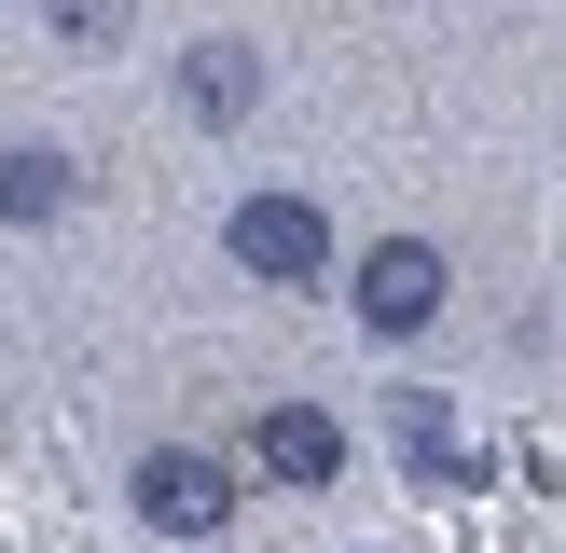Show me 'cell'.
I'll use <instances>...</instances> for the list:
<instances>
[{
	"mask_svg": "<svg viewBox=\"0 0 566 553\" xmlns=\"http://www.w3.org/2000/svg\"><path fill=\"white\" fill-rule=\"evenodd\" d=\"M221 249H235V276H263V291H318L332 276V208L318 194H235V208H221Z\"/></svg>",
	"mask_w": 566,
	"mask_h": 553,
	"instance_id": "1",
	"label": "cell"
},
{
	"mask_svg": "<svg viewBox=\"0 0 566 553\" xmlns=\"http://www.w3.org/2000/svg\"><path fill=\"white\" fill-rule=\"evenodd\" d=\"M442 291H457V276H442L429 236H374V249H359V276H346V304H359L374 346H415V332L442 319Z\"/></svg>",
	"mask_w": 566,
	"mask_h": 553,
	"instance_id": "2",
	"label": "cell"
},
{
	"mask_svg": "<svg viewBox=\"0 0 566 553\" xmlns=\"http://www.w3.org/2000/svg\"><path fill=\"white\" fill-rule=\"evenodd\" d=\"M125 498H138V525H166V540H208V525L235 512V470H221L208 442H153Z\"/></svg>",
	"mask_w": 566,
	"mask_h": 553,
	"instance_id": "3",
	"label": "cell"
},
{
	"mask_svg": "<svg viewBox=\"0 0 566 553\" xmlns=\"http://www.w3.org/2000/svg\"><path fill=\"white\" fill-rule=\"evenodd\" d=\"M249 470H263V484H346V415H318V401H263L249 415Z\"/></svg>",
	"mask_w": 566,
	"mask_h": 553,
	"instance_id": "4",
	"label": "cell"
},
{
	"mask_svg": "<svg viewBox=\"0 0 566 553\" xmlns=\"http://www.w3.org/2000/svg\"><path fill=\"white\" fill-rule=\"evenodd\" d=\"M249 97H263V42H235V28H208V42L180 55V111H193V125H235Z\"/></svg>",
	"mask_w": 566,
	"mask_h": 553,
	"instance_id": "5",
	"label": "cell"
},
{
	"mask_svg": "<svg viewBox=\"0 0 566 553\" xmlns=\"http://www.w3.org/2000/svg\"><path fill=\"white\" fill-rule=\"evenodd\" d=\"M387 429H401V470H415V484H457V470H470V442H457V415H442L429 387H401V401H387Z\"/></svg>",
	"mask_w": 566,
	"mask_h": 553,
	"instance_id": "6",
	"label": "cell"
},
{
	"mask_svg": "<svg viewBox=\"0 0 566 553\" xmlns=\"http://www.w3.org/2000/svg\"><path fill=\"white\" fill-rule=\"evenodd\" d=\"M70 208V153H55V138H14V153H0V221H55Z\"/></svg>",
	"mask_w": 566,
	"mask_h": 553,
	"instance_id": "7",
	"label": "cell"
},
{
	"mask_svg": "<svg viewBox=\"0 0 566 553\" xmlns=\"http://www.w3.org/2000/svg\"><path fill=\"white\" fill-rule=\"evenodd\" d=\"M55 42H125V0H55Z\"/></svg>",
	"mask_w": 566,
	"mask_h": 553,
	"instance_id": "8",
	"label": "cell"
}]
</instances>
